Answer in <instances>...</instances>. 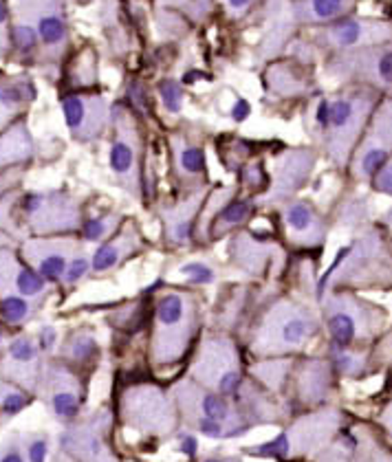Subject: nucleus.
Instances as JSON below:
<instances>
[{
	"label": "nucleus",
	"mask_w": 392,
	"mask_h": 462,
	"mask_svg": "<svg viewBox=\"0 0 392 462\" xmlns=\"http://www.w3.org/2000/svg\"><path fill=\"white\" fill-rule=\"evenodd\" d=\"M373 91H346L320 101L316 110V121L327 134L329 156L338 165H344L349 161L351 150L366 130L368 117L373 115Z\"/></svg>",
	"instance_id": "1"
},
{
	"label": "nucleus",
	"mask_w": 392,
	"mask_h": 462,
	"mask_svg": "<svg viewBox=\"0 0 392 462\" xmlns=\"http://www.w3.org/2000/svg\"><path fill=\"white\" fill-rule=\"evenodd\" d=\"M0 211L14 213V222L31 233H60L80 227V205L62 191H29L0 202Z\"/></svg>",
	"instance_id": "2"
},
{
	"label": "nucleus",
	"mask_w": 392,
	"mask_h": 462,
	"mask_svg": "<svg viewBox=\"0 0 392 462\" xmlns=\"http://www.w3.org/2000/svg\"><path fill=\"white\" fill-rule=\"evenodd\" d=\"M196 302L187 293H165L156 304L152 357L159 364L178 361L196 330Z\"/></svg>",
	"instance_id": "3"
},
{
	"label": "nucleus",
	"mask_w": 392,
	"mask_h": 462,
	"mask_svg": "<svg viewBox=\"0 0 392 462\" xmlns=\"http://www.w3.org/2000/svg\"><path fill=\"white\" fill-rule=\"evenodd\" d=\"M313 333H316V319H313L311 311L300 304L282 300L265 313L254 350L262 355L296 350L307 344Z\"/></svg>",
	"instance_id": "4"
},
{
	"label": "nucleus",
	"mask_w": 392,
	"mask_h": 462,
	"mask_svg": "<svg viewBox=\"0 0 392 462\" xmlns=\"http://www.w3.org/2000/svg\"><path fill=\"white\" fill-rule=\"evenodd\" d=\"M379 324H382V315L371 304L353 295H331L327 300V326L338 348H349L362 337H371Z\"/></svg>",
	"instance_id": "5"
},
{
	"label": "nucleus",
	"mask_w": 392,
	"mask_h": 462,
	"mask_svg": "<svg viewBox=\"0 0 392 462\" xmlns=\"http://www.w3.org/2000/svg\"><path fill=\"white\" fill-rule=\"evenodd\" d=\"M329 75L338 77V80H357L362 84H371L377 86L379 91H390L392 53L388 47H364L344 51L329 62Z\"/></svg>",
	"instance_id": "6"
},
{
	"label": "nucleus",
	"mask_w": 392,
	"mask_h": 462,
	"mask_svg": "<svg viewBox=\"0 0 392 462\" xmlns=\"http://www.w3.org/2000/svg\"><path fill=\"white\" fill-rule=\"evenodd\" d=\"M115 141L110 148V167L115 176L128 191H139V159H141V137L134 119L126 108H115Z\"/></svg>",
	"instance_id": "7"
},
{
	"label": "nucleus",
	"mask_w": 392,
	"mask_h": 462,
	"mask_svg": "<svg viewBox=\"0 0 392 462\" xmlns=\"http://www.w3.org/2000/svg\"><path fill=\"white\" fill-rule=\"evenodd\" d=\"M194 377L223 394L236 392L240 386V370L234 346L220 337L207 339L194 364Z\"/></svg>",
	"instance_id": "8"
},
{
	"label": "nucleus",
	"mask_w": 392,
	"mask_h": 462,
	"mask_svg": "<svg viewBox=\"0 0 392 462\" xmlns=\"http://www.w3.org/2000/svg\"><path fill=\"white\" fill-rule=\"evenodd\" d=\"M62 117L75 139H97L110 121L108 99L102 95H66L62 99Z\"/></svg>",
	"instance_id": "9"
},
{
	"label": "nucleus",
	"mask_w": 392,
	"mask_h": 462,
	"mask_svg": "<svg viewBox=\"0 0 392 462\" xmlns=\"http://www.w3.org/2000/svg\"><path fill=\"white\" fill-rule=\"evenodd\" d=\"M80 253V244L66 238H31L22 244V258L44 282L62 280L66 264Z\"/></svg>",
	"instance_id": "10"
},
{
	"label": "nucleus",
	"mask_w": 392,
	"mask_h": 462,
	"mask_svg": "<svg viewBox=\"0 0 392 462\" xmlns=\"http://www.w3.org/2000/svg\"><path fill=\"white\" fill-rule=\"evenodd\" d=\"M390 156V104H384L375 115L371 128L366 130L364 143L353 159L357 178H371L388 163Z\"/></svg>",
	"instance_id": "11"
},
{
	"label": "nucleus",
	"mask_w": 392,
	"mask_h": 462,
	"mask_svg": "<svg viewBox=\"0 0 392 462\" xmlns=\"http://www.w3.org/2000/svg\"><path fill=\"white\" fill-rule=\"evenodd\" d=\"M320 38L324 47L338 49V51H353V49H364V47H375V44L384 42L390 38V27L384 22H373V20H357V18H346L333 22L327 27Z\"/></svg>",
	"instance_id": "12"
},
{
	"label": "nucleus",
	"mask_w": 392,
	"mask_h": 462,
	"mask_svg": "<svg viewBox=\"0 0 392 462\" xmlns=\"http://www.w3.org/2000/svg\"><path fill=\"white\" fill-rule=\"evenodd\" d=\"M44 291H47V282L14 251L0 246V297L18 295L29 302H38Z\"/></svg>",
	"instance_id": "13"
},
{
	"label": "nucleus",
	"mask_w": 392,
	"mask_h": 462,
	"mask_svg": "<svg viewBox=\"0 0 392 462\" xmlns=\"http://www.w3.org/2000/svg\"><path fill=\"white\" fill-rule=\"evenodd\" d=\"M36 99V86L27 75H11L0 80V132L16 123L27 110V106Z\"/></svg>",
	"instance_id": "14"
},
{
	"label": "nucleus",
	"mask_w": 392,
	"mask_h": 462,
	"mask_svg": "<svg viewBox=\"0 0 392 462\" xmlns=\"http://www.w3.org/2000/svg\"><path fill=\"white\" fill-rule=\"evenodd\" d=\"M316 156L309 150H291L282 154L276 161V185H274V198H285L307 181L309 170Z\"/></svg>",
	"instance_id": "15"
},
{
	"label": "nucleus",
	"mask_w": 392,
	"mask_h": 462,
	"mask_svg": "<svg viewBox=\"0 0 392 462\" xmlns=\"http://www.w3.org/2000/svg\"><path fill=\"white\" fill-rule=\"evenodd\" d=\"M285 224L289 231V238L300 246H313L320 244L324 238V224L313 211L311 205L302 200L291 202L285 209Z\"/></svg>",
	"instance_id": "16"
},
{
	"label": "nucleus",
	"mask_w": 392,
	"mask_h": 462,
	"mask_svg": "<svg viewBox=\"0 0 392 462\" xmlns=\"http://www.w3.org/2000/svg\"><path fill=\"white\" fill-rule=\"evenodd\" d=\"M126 412L134 419V423L154 427L163 421H167V403L163 399V394L154 388H134L126 397Z\"/></svg>",
	"instance_id": "17"
},
{
	"label": "nucleus",
	"mask_w": 392,
	"mask_h": 462,
	"mask_svg": "<svg viewBox=\"0 0 392 462\" xmlns=\"http://www.w3.org/2000/svg\"><path fill=\"white\" fill-rule=\"evenodd\" d=\"M33 154V139L27 123L16 121L0 132V172L18 163H25Z\"/></svg>",
	"instance_id": "18"
},
{
	"label": "nucleus",
	"mask_w": 392,
	"mask_h": 462,
	"mask_svg": "<svg viewBox=\"0 0 392 462\" xmlns=\"http://www.w3.org/2000/svg\"><path fill=\"white\" fill-rule=\"evenodd\" d=\"M139 244V233L134 229H126L124 233L115 238L113 242H108L104 246H99L93 255V271L97 273H104V271H110L113 266H117L124 258H128L134 249H137Z\"/></svg>",
	"instance_id": "19"
},
{
	"label": "nucleus",
	"mask_w": 392,
	"mask_h": 462,
	"mask_svg": "<svg viewBox=\"0 0 392 462\" xmlns=\"http://www.w3.org/2000/svg\"><path fill=\"white\" fill-rule=\"evenodd\" d=\"M49 383L53 388V394H51L53 412L62 416V419H73V416L80 412V399H77L75 383H71L69 375H64V372H60V379L49 377Z\"/></svg>",
	"instance_id": "20"
},
{
	"label": "nucleus",
	"mask_w": 392,
	"mask_h": 462,
	"mask_svg": "<svg viewBox=\"0 0 392 462\" xmlns=\"http://www.w3.org/2000/svg\"><path fill=\"white\" fill-rule=\"evenodd\" d=\"M198 202H200V194L194 196L192 200L183 202V205L174 207L172 211L163 213L165 229H167V235H170L172 242H185L189 238V229H192V220L196 216Z\"/></svg>",
	"instance_id": "21"
},
{
	"label": "nucleus",
	"mask_w": 392,
	"mask_h": 462,
	"mask_svg": "<svg viewBox=\"0 0 392 462\" xmlns=\"http://www.w3.org/2000/svg\"><path fill=\"white\" fill-rule=\"evenodd\" d=\"M267 86L274 95H280V97L302 95L307 91L305 80H302L296 69H289V64L274 66V69L267 73Z\"/></svg>",
	"instance_id": "22"
},
{
	"label": "nucleus",
	"mask_w": 392,
	"mask_h": 462,
	"mask_svg": "<svg viewBox=\"0 0 392 462\" xmlns=\"http://www.w3.org/2000/svg\"><path fill=\"white\" fill-rule=\"evenodd\" d=\"M172 145H174V156H176V165L178 170L183 174H189V176H196L203 172L205 167V154L196 145L187 143V141H181V139H172Z\"/></svg>",
	"instance_id": "23"
},
{
	"label": "nucleus",
	"mask_w": 392,
	"mask_h": 462,
	"mask_svg": "<svg viewBox=\"0 0 392 462\" xmlns=\"http://www.w3.org/2000/svg\"><path fill=\"white\" fill-rule=\"evenodd\" d=\"M346 7V0H307L300 11V18L307 22H322L338 18Z\"/></svg>",
	"instance_id": "24"
},
{
	"label": "nucleus",
	"mask_w": 392,
	"mask_h": 462,
	"mask_svg": "<svg viewBox=\"0 0 392 462\" xmlns=\"http://www.w3.org/2000/svg\"><path fill=\"white\" fill-rule=\"evenodd\" d=\"M31 313H33V302L25 297H18V295L0 297V317L11 326L27 322L31 317Z\"/></svg>",
	"instance_id": "25"
},
{
	"label": "nucleus",
	"mask_w": 392,
	"mask_h": 462,
	"mask_svg": "<svg viewBox=\"0 0 392 462\" xmlns=\"http://www.w3.org/2000/svg\"><path fill=\"white\" fill-rule=\"evenodd\" d=\"M36 359H38L36 344H33L29 337H16L7 348V361L16 368L36 364Z\"/></svg>",
	"instance_id": "26"
},
{
	"label": "nucleus",
	"mask_w": 392,
	"mask_h": 462,
	"mask_svg": "<svg viewBox=\"0 0 392 462\" xmlns=\"http://www.w3.org/2000/svg\"><path fill=\"white\" fill-rule=\"evenodd\" d=\"M198 410L203 412V419L207 421H216V423H223L229 419V408L227 403L223 401L218 394H212V392H203L198 399Z\"/></svg>",
	"instance_id": "27"
},
{
	"label": "nucleus",
	"mask_w": 392,
	"mask_h": 462,
	"mask_svg": "<svg viewBox=\"0 0 392 462\" xmlns=\"http://www.w3.org/2000/svg\"><path fill=\"white\" fill-rule=\"evenodd\" d=\"M117 222H119V216H97V218H88V220L82 224L84 240L95 242V240L106 238V235H110V233L115 231Z\"/></svg>",
	"instance_id": "28"
},
{
	"label": "nucleus",
	"mask_w": 392,
	"mask_h": 462,
	"mask_svg": "<svg viewBox=\"0 0 392 462\" xmlns=\"http://www.w3.org/2000/svg\"><path fill=\"white\" fill-rule=\"evenodd\" d=\"M251 213V202L249 200H234L220 211L218 224L223 227H234V224H240L243 220H247Z\"/></svg>",
	"instance_id": "29"
},
{
	"label": "nucleus",
	"mask_w": 392,
	"mask_h": 462,
	"mask_svg": "<svg viewBox=\"0 0 392 462\" xmlns=\"http://www.w3.org/2000/svg\"><path fill=\"white\" fill-rule=\"evenodd\" d=\"M178 273L187 277L192 284H209V282H214V269L207 266L205 262H187L178 269Z\"/></svg>",
	"instance_id": "30"
},
{
	"label": "nucleus",
	"mask_w": 392,
	"mask_h": 462,
	"mask_svg": "<svg viewBox=\"0 0 392 462\" xmlns=\"http://www.w3.org/2000/svg\"><path fill=\"white\" fill-rule=\"evenodd\" d=\"M159 95L163 99V106L167 108V112H178L183 106V88L178 86L172 80H165L159 86Z\"/></svg>",
	"instance_id": "31"
},
{
	"label": "nucleus",
	"mask_w": 392,
	"mask_h": 462,
	"mask_svg": "<svg viewBox=\"0 0 392 462\" xmlns=\"http://www.w3.org/2000/svg\"><path fill=\"white\" fill-rule=\"evenodd\" d=\"M88 271V258L80 251L77 255H73L69 264H66V271H64V282L66 284H75L77 280H82Z\"/></svg>",
	"instance_id": "32"
},
{
	"label": "nucleus",
	"mask_w": 392,
	"mask_h": 462,
	"mask_svg": "<svg viewBox=\"0 0 392 462\" xmlns=\"http://www.w3.org/2000/svg\"><path fill=\"white\" fill-rule=\"evenodd\" d=\"M95 339L93 337H77V339L73 342L71 346V355L75 359H88L93 353H95Z\"/></svg>",
	"instance_id": "33"
},
{
	"label": "nucleus",
	"mask_w": 392,
	"mask_h": 462,
	"mask_svg": "<svg viewBox=\"0 0 392 462\" xmlns=\"http://www.w3.org/2000/svg\"><path fill=\"white\" fill-rule=\"evenodd\" d=\"M258 454H262V456H287L289 454V438L285 434H280L276 441L262 445L258 449Z\"/></svg>",
	"instance_id": "34"
},
{
	"label": "nucleus",
	"mask_w": 392,
	"mask_h": 462,
	"mask_svg": "<svg viewBox=\"0 0 392 462\" xmlns=\"http://www.w3.org/2000/svg\"><path fill=\"white\" fill-rule=\"evenodd\" d=\"M9 33H7V7L0 0V58H5L9 51Z\"/></svg>",
	"instance_id": "35"
},
{
	"label": "nucleus",
	"mask_w": 392,
	"mask_h": 462,
	"mask_svg": "<svg viewBox=\"0 0 392 462\" xmlns=\"http://www.w3.org/2000/svg\"><path fill=\"white\" fill-rule=\"evenodd\" d=\"M375 183H377V189L379 191H384V194H390V189H392V170H390V163H386L382 170H379L377 174H375Z\"/></svg>",
	"instance_id": "36"
},
{
	"label": "nucleus",
	"mask_w": 392,
	"mask_h": 462,
	"mask_svg": "<svg viewBox=\"0 0 392 462\" xmlns=\"http://www.w3.org/2000/svg\"><path fill=\"white\" fill-rule=\"evenodd\" d=\"M29 460L31 462H44L47 460V443L44 441H36L29 445Z\"/></svg>",
	"instance_id": "37"
},
{
	"label": "nucleus",
	"mask_w": 392,
	"mask_h": 462,
	"mask_svg": "<svg viewBox=\"0 0 392 462\" xmlns=\"http://www.w3.org/2000/svg\"><path fill=\"white\" fill-rule=\"evenodd\" d=\"M198 427H200V432H203L205 436H220L223 434V425L220 423H216V421H207V419H200L198 421Z\"/></svg>",
	"instance_id": "38"
},
{
	"label": "nucleus",
	"mask_w": 392,
	"mask_h": 462,
	"mask_svg": "<svg viewBox=\"0 0 392 462\" xmlns=\"http://www.w3.org/2000/svg\"><path fill=\"white\" fill-rule=\"evenodd\" d=\"M40 346L44 348V350H49V348L55 346V328L53 326H44V328L40 330Z\"/></svg>",
	"instance_id": "39"
},
{
	"label": "nucleus",
	"mask_w": 392,
	"mask_h": 462,
	"mask_svg": "<svg viewBox=\"0 0 392 462\" xmlns=\"http://www.w3.org/2000/svg\"><path fill=\"white\" fill-rule=\"evenodd\" d=\"M254 3V0H225L227 9L231 11V14H243V11H247L249 5Z\"/></svg>",
	"instance_id": "40"
},
{
	"label": "nucleus",
	"mask_w": 392,
	"mask_h": 462,
	"mask_svg": "<svg viewBox=\"0 0 392 462\" xmlns=\"http://www.w3.org/2000/svg\"><path fill=\"white\" fill-rule=\"evenodd\" d=\"M183 452L187 456H194L196 454V441H194V438H185V441H183Z\"/></svg>",
	"instance_id": "41"
},
{
	"label": "nucleus",
	"mask_w": 392,
	"mask_h": 462,
	"mask_svg": "<svg viewBox=\"0 0 392 462\" xmlns=\"http://www.w3.org/2000/svg\"><path fill=\"white\" fill-rule=\"evenodd\" d=\"M0 462H22V458L18 452H7L3 458H0Z\"/></svg>",
	"instance_id": "42"
},
{
	"label": "nucleus",
	"mask_w": 392,
	"mask_h": 462,
	"mask_svg": "<svg viewBox=\"0 0 392 462\" xmlns=\"http://www.w3.org/2000/svg\"><path fill=\"white\" fill-rule=\"evenodd\" d=\"M0 344H3V330H0Z\"/></svg>",
	"instance_id": "43"
},
{
	"label": "nucleus",
	"mask_w": 392,
	"mask_h": 462,
	"mask_svg": "<svg viewBox=\"0 0 392 462\" xmlns=\"http://www.w3.org/2000/svg\"><path fill=\"white\" fill-rule=\"evenodd\" d=\"M207 462H218V460H207Z\"/></svg>",
	"instance_id": "44"
},
{
	"label": "nucleus",
	"mask_w": 392,
	"mask_h": 462,
	"mask_svg": "<svg viewBox=\"0 0 392 462\" xmlns=\"http://www.w3.org/2000/svg\"><path fill=\"white\" fill-rule=\"evenodd\" d=\"M77 3H84V0H77Z\"/></svg>",
	"instance_id": "45"
}]
</instances>
